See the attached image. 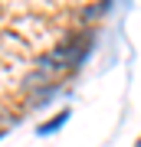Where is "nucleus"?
I'll return each mask as SVG.
<instances>
[{"instance_id": "nucleus-2", "label": "nucleus", "mask_w": 141, "mask_h": 147, "mask_svg": "<svg viewBox=\"0 0 141 147\" xmlns=\"http://www.w3.org/2000/svg\"><path fill=\"white\" fill-rule=\"evenodd\" d=\"M135 147H141V137H138V141H135Z\"/></svg>"}, {"instance_id": "nucleus-1", "label": "nucleus", "mask_w": 141, "mask_h": 147, "mask_svg": "<svg viewBox=\"0 0 141 147\" xmlns=\"http://www.w3.org/2000/svg\"><path fill=\"white\" fill-rule=\"evenodd\" d=\"M66 121H69V111H59L52 121H46V124L40 127V134H52V131H59V124H66Z\"/></svg>"}]
</instances>
